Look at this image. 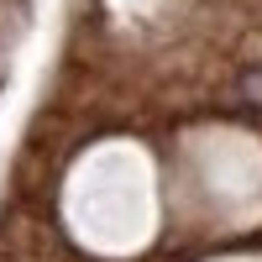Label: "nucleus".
Returning a JSON list of instances; mask_svg holds the SVG:
<instances>
[{"instance_id":"f257e3e1","label":"nucleus","mask_w":262,"mask_h":262,"mask_svg":"<svg viewBox=\"0 0 262 262\" xmlns=\"http://www.w3.org/2000/svg\"><path fill=\"white\" fill-rule=\"evenodd\" d=\"M242 100L262 105V74H247V79H242Z\"/></svg>"}]
</instances>
